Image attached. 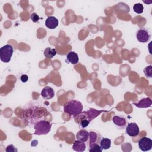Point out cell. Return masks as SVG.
I'll return each mask as SVG.
<instances>
[{
	"instance_id": "4fadbf2b",
	"label": "cell",
	"mask_w": 152,
	"mask_h": 152,
	"mask_svg": "<svg viewBox=\"0 0 152 152\" xmlns=\"http://www.w3.org/2000/svg\"><path fill=\"white\" fill-rule=\"evenodd\" d=\"M66 57L67 61L69 63L74 64V65L78 64V62L79 61V58H78V54L73 51H71V52H68V54L66 55Z\"/></svg>"
},
{
	"instance_id": "5b68a950",
	"label": "cell",
	"mask_w": 152,
	"mask_h": 152,
	"mask_svg": "<svg viewBox=\"0 0 152 152\" xmlns=\"http://www.w3.org/2000/svg\"><path fill=\"white\" fill-rule=\"evenodd\" d=\"M139 148L142 151H147L152 148V140L146 137L141 138L138 141Z\"/></svg>"
},
{
	"instance_id": "30bf717a",
	"label": "cell",
	"mask_w": 152,
	"mask_h": 152,
	"mask_svg": "<svg viewBox=\"0 0 152 152\" xmlns=\"http://www.w3.org/2000/svg\"><path fill=\"white\" fill-rule=\"evenodd\" d=\"M133 104L139 108H147L151 106L152 102L150 97H146L142 99L137 103L134 102Z\"/></svg>"
},
{
	"instance_id": "7402d4cb",
	"label": "cell",
	"mask_w": 152,
	"mask_h": 152,
	"mask_svg": "<svg viewBox=\"0 0 152 152\" xmlns=\"http://www.w3.org/2000/svg\"><path fill=\"white\" fill-rule=\"evenodd\" d=\"M78 123H80L81 126H82V128H84L87 127L89 125L90 121L88 119H83Z\"/></svg>"
},
{
	"instance_id": "8992f818",
	"label": "cell",
	"mask_w": 152,
	"mask_h": 152,
	"mask_svg": "<svg viewBox=\"0 0 152 152\" xmlns=\"http://www.w3.org/2000/svg\"><path fill=\"white\" fill-rule=\"evenodd\" d=\"M126 132L130 137H136L140 133V128L136 123L131 122L126 126Z\"/></svg>"
},
{
	"instance_id": "9a60e30c",
	"label": "cell",
	"mask_w": 152,
	"mask_h": 152,
	"mask_svg": "<svg viewBox=\"0 0 152 152\" xmlns=\"http://www.w3.org/2000/svg\"><path fill=\"white\" fill-rule=\"evenodd\" d=\"M112 121H113V122L116 125H117L120 128L124 127L126 124V119L124 117H122L120 116H114L112 118Z\"/></svg>"
},
{
	"instance_id": "d6986e66",
	"label": "cell",
	"mask_w": 152,
	"mask_h": 152,
	"mask_svg": "<svg viewBox=\"0 0 152 152\" xmlns=\"http://www.w3.org/2000/svg\"><path fill=\"white\" fill-rule=\"evenodd\" d=\"M89 151H95V152H101L102 151L103 149L100 147L99 144H93L91 145H89Z\"/></svg>"
},
{
	"instance_id": "9c48e42d",
	"label": "cell",
	"mask_w": 152,
	"mask_h": 152,
	"mask_svg": "<svg viewBox=\"0 0 152 152\" xmlns=\"http://www.w3.org/2000/svg\"><path fill=\"white\" fill-rule=\"evenodd\" d=\"M59 24L58 20L54 16L48 17L45 21V26L50 29H54Z\"/></svg>"
},
{
	"instance_id": "ba28073f",
	"label": "cell",
	"mask_w": 152,
	"mask_h": 152,
	"mask_svg": "<svg viewBox=\"0 0 152 152\" xmlns=\"http://www.w3.org/2000/svg\"><path fill=\"white\" fill-rule=\"evenodd\" d=\"M54 95H55V91L53 89L49 86L45 87L41 91L42 97L43 99L46 100L52 99L54 97Z\"/></svg>"
},
{
	"instance_id": "44dd1931",
	"label": "cell",
	"mask_w": 152,
	"mask_h": 152,
	"mask_svg": "<svg viewBox=\"0 0 152 152\" xmlns=\"http://www.w3.org/2000/svg\"><path fill=\"white\" fill-rule=\"evenodd\" d=\"M6 152H17V149L12 145H8L5 149Z\"/></svg>"
},
{
	"instance_id": "cb8c5ba5",
	"label": "cell",
	"mask_w": 152,
	"mask_h": 152,
	"mask_svg": "<svg viewBox=\"0 0 152 152\" xmlns=\"http://www.w3.org/2000/svg\"><path fill=\"white\" fill-rule=\"evenodd\" d=\"M28 76L26 75V74H23L21 76V81L23 82V83H26L27 81H28Z\"/></svg>"
},
{
	"instance_id": "ac0fdd59",
	"label": "cell",
	"mask_w": 152,
	"mask_h": 152,
	"mask_svg": "<svg viewBox=\"0 0 152 152\" xmlns=\"http://www.w3.org/2000/svg\"><path fill=\"white\" fill-rule=\"evenodd\" d=\"M133 10L137 14H141L144 11V6L141 3L135 4L133 6Z\"/></svg>"
},
{
	"instance_id": "7a4b0ae2",
	"label": "cell",
	"mask_w": 152,
	"mask_h": 152,
	"mask_svg": "<svg viewBox=\"0 0 152 152\" xmlns=\"http://www.w3.org/2000/svg\"><path fill=\"white\" fill-rule=\"evenodd\" d=\"M52 124L48 121L40 120L36 122L34 126V134L37 135H46L51 129Z\"/></svg>"
},
{
	"instance_id": "277c9868",
	"label": "cell",
	"mask_w": 152,
	"mask_h": 152,
	"mask_svg": "<svg viewBox=\"0 0 152 152\" xmlns=\"http://www.w3.org/2000/svg\"><path fill=\"white\" fill-rule=\"evenodd\" d=\"M136 37L140 42L146 43L151 37V34L148 30L145 28L139 29L136 34Z\"/></svg>"
},
{
	"instance_id": "e0dca14e",
	"label": "cell",
	"mask_w": 152,
	"mask_h": 152,
	"mask_svg": "<svg viewBox=\"0 0 152 152\" xmlns=\"http://www.w3.org/2000/svg\"><path fill=\"white\" fill-rule=\"evenodd\" d=\"M56 54V51L55 49L47 48L44 50V55L46 58L49 59H52L53 58Z\"/></svg>"
},
{
	"instance_id": "3957f363",
	"label": "cell",
	"mask_w": 152,
	"mask_h": 152,
	"mask_svg": "<svg viewBox=\"0 0 152 152\" xmlns=\"http://www.w3.org/2000/svg\"><path fill=\"white\" fill-rule=\"evenodd\" d=\"M13 54V48L11 45L7 44L0 49V59L5 63H8Z\"/></svg>"
},
{
	"instance_id": "8fae6325",
	"label": "cell",
	"mask_w": 152,
	"mask_h": 152,
	"mask_svg": "<svg viewBox=\"0 0 152 152\" xmlns=\"http://www.w3.org/2000/svg\"><path fill=\"white\" fill-rule=\"evenodd\" d=\"M89 145L93 144H99L101 140L100 135L94 131L89 132Z\"/></svg>"
},
{
	"instance_id": "2e32d148",
	"label": "cell",
	"mask_w": 152,
	"mask_h": 152,
	"mask_svg": "<svg viewBox=\"0 0 152 152\" xmlns=\"http://www.w3.org/2000/svg\"><path fill=\"white\" fill-rule=\"evenodd\" d=\"M100 145L103 150L109 149L111 146V140L106 138H102L100 141Z\"/></svg>"
},
{
	"instance_id": "7c38bea8",
	"label": "cell",
	"mask_w": 152,
	"mask_h": 152,
	"mask_svg": "<svg viewBox=\"0 0 152 152\" xmlns=\"http://www.w3.org/2000/svg\"><path fill=\"white\" fill-rule=\"evenodd\" d=\"M86 148V145L84 142L80 141V140H75L72 145V149L78 152H83L85 151Z\"/></svg>"
},
{
	"instance_id": "ffe728a7",
	"label": "cell",
	"mask_w": 152,
	"mask_h": 152,
	"mask_svg": "<svg viewBox=\"0 0 152 152\" xmlns=\"http://www.w3.org/2000/svg\"><path fill=\"white\" fill-rule=\"evenodd\" d=\"M144 73L147 78L152 77V66L151 65L145 67L144 69Z\"/></svg>"
},
{
	"instance_id": "5bb4252c",
	"label": "cell",
	"mask_w": 152,
	"mask_h": 152,
	"mask_svg": "<svg viewBox=\"0 0 152 152\" xmlns=\"http://www.w3.org/2000/svg\"><path fill=\"white\" fill-rule=\"evenodd\" d=\"M76 136H77V138L78 140L83 142H86L87 141L89 138V132L87 130L84 129H82L77 132Z\"/></svg>"
},
{
	"instance_id": "603a6c76",
	"label": "cell",
	"mask_w": 152,
	"mask_h": 152,
	"mask_svg": "<svg viewBox=\"0 0 152 152\" xmlns=\"http://www.w3.org/2000/svg\"><path fill=\"white\" fill-rule=\"evenodd\" d=\"M30 18H31L32 21L34 22V23L37 22V21L39 20V19H40L39 16L36 13H35V12H33V13H32V14H31Z\"/></svg>"
},
{
	"instance_id": "52a82bcc",
	"label": "cell",
	"mask_w": 152,
	"mask_h": 152,
	"mask_svg": "<svg viewBox=\"0 0 152 152\" xmlns=\"http://www.w3.org/2000/svg\"><path fill=\"white\" fill-rule=\"evenodd\" d=\"M106 112V111H104V110H97L94 109H90L87 111L84 112L82 113L83 114V115L86 116V117L82 118L81 119V120L83 119H88L90 122L93 119H94L95 118L98 116L102 112Z\"/></svg>"
},
{
	"instance_id": "6da1fadb",
	"label": "cell",
	"mask_w": 152,
	"mask_h": 152,
	"mask_svg": "<svg viewBox=\"0 0 152 152\" xmlns=\"http://www.w3.org/2000/svg\"><path fill=\"white\" fill-rule=\"evenodd\" d=\"M83 109L82 103L77 100H71L68 102L64 106V110L70 117L75 118L80 115Z\"/></svg>"
}]
</instances>
